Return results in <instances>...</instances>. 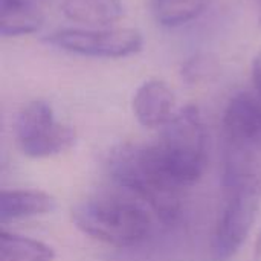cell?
I'll list each match as a JSON object with an SVG mask.
<instances>
[{"label": "cell", "mask_w": 261, "mask_h": 261, "mask_svg": "<svg viewBox=\"0 0 261 261\" xmlns=\"http://www.w3.org/2000/svg\"><path fill=\"white\" fill-rule=\"evenodd\" d=\"M44 17L35 0H0L2 37H20L37 32Z\"/></svg>", "instance_id": "obj_10"}, {"label": "cell", "mask_w": 261, "mask_h": 261, "mask_svg": "<svg viewBox=\"0 0 261 261\" xmlns=\"http://www.w3.org/2000/svg\"><path fill=\"white\" fill-rule=\"evenodd\" d=\"M153 148L162 168L176 185L180 188L194 185L206 165V130L200 110L196 106L177 110L164 125Z\"/></svg>", "instance_id": "obj_2"}, {"label": "cell", "mask_w": 261, "mask_h": 261, "mask_svg": "<svg viewBox=\"0 0 261 261\" xmlns=\"http://www.w3.org/2000/svg\"><path fill=\"white\" fill-rule=\"evenodd\" d=\"M252 83L254 90L261 95V50L252 60Z\"/></svg>", "instance_id": "obj_15"}, {"label": "cell", "mask_w": 261, "mask_h": 261, "mask_svg": "<svg viewBox=\"0 0 261 261\" xmlns=\"http://www.w3.org/2000/svg\"><path fill=\"white\" fill-rule=\"evenodd\" d=\"M225 187L226 202L211 240V257L214 261H228L240 251L260 208L261 180H237L225 184Z\"/></svg>", "instance_id": "obj_4"}, {"label": "cell", "mask_w": 261, "mask_h": 261, "mask_svg": "<svg viewBox=\"0 0 261 261\" xmlns=\"http://www.w3.org/2000/svg\"><path fill=\"white\" fill-rule=\"evenodd\" d=\"M112 179L125 191L145 202L164 222L176 220L180 211V193L162 168L153 145H121L109 159Z\"/></svg>", "instance_id": "obj_1"}, {"label": "cell", "mask_w": 261, "mask_h": 261, "mask_svg": "<svg viewBox=\"0 0 261 261\" xmlns=\"http://www.w3.org/2000/svg\"><path fill=\"white\" fill-rule=\"evenodd\" d=\"M208 0H151V11L158 23L174 28L197 18Z\"/></svg>", "instance_id": "obj_13"}, {"label": "cell", "mask_w": 261, "mask_h": 261, "mask_svg": "<svg viewBox=\"0 0 261 261\" xmlns=\"http://www.w3.org/2000/svg\"><path fill=\"white\" fill-rule=\"evenodd\" d=\"M72 222L83 234L116 248L136 246L151 231V217L142 205L110 197L78 203Z\"/></svg>", "instance_id": "obj_3"}, {"label": "cell", "mask_w": 261, "mask_h": 261, "mask_svg": "<svg viewBox=\"0 0 261 261\" xmlns=\"http://www.w3.org/2000/svg\"><path fill=\"white\" fill-rule=\"evenodd\" d=\"M255 261H261V234L257 243V251H255Z\"/></svg>", "instance_id": "obj_16"}, {"label": "cell", "mask_w": 261, "mask_h": 261, "mask_svg": "<svg viewBox=\"0 0 261 261\" xmlns=\"http://www.w3.org/2000/svg\"><path fill=\"white\" fill-rule=\"evenodd\" d=\"M133 112L138 122L147 128L164 127L176 115V95L161 80L142 83L133 96Z\"/></svg>", "instance_id": "obj_8"}, {"label": "cell", "mask_w": 261, "mask_h": 261, "mask_svg": "<svg viewBox=\"0 0 261 261\" xmlns=\"http://www.w3.org/2000/svg\"><path fill=\"white\" fill-rule=\"evenodd\" d=\"M63 14L76 23L89 26H107L124 15L121 0H63Z\"/></svg>", "instance_id": "obj_11"}, {"label": "cell", "mask_w": 261, "mask_h": 261, "mask_svg": "<svg viewBox=\"0 0 261 261\" xmlns=\"http://www.w3.org/2000/svg\"><path fill=\"white\" fill-rule=\"evenodd\" d=\"M52 46L95 58H124L142 49V34L133 28H66L52 32L47 38Z\"/></svg>", "instance_id": "obj_6"}, {"label": "cell", "mask_w": 261, "mask_h": 261, "mask_svg": "<svg viewBox=\"0 0 261 261\" xmlns=\"http://www.w3.org/2000/svg\"><path fill=\"white\" fill-rule=\"evenodd\" d=\"M211 70V63L206 57L196 55L193 58H188L182 66V78L188 83H199L203 80Z\"/></svg>", "instance_id": "obj_14"}, {"label": "cell", "mask_w": 261, "mask_h": 261, "mask_svg": "<svg viewBox=\"0 0 261 261\" xmlns=\"http://www.w3.org/2000/svg\"><path fill=\"white\" fill-rule=\"evenodd\" d=\"M55 208V199L37 190H3L0 194V220H18L44 216Z\"/></svg>", "instance_id": "obj_9"}, {"label": "cell", "mask_w": 261, "mask_h": 261, "mask_svg": "<svg viewBox=\"0 0 261 261\" xmlns=\"http://www.w3.org/2000/svg\"><path fill=\"white\" fill-rule=\"evenodd\" d=\"M226 153L261 159V95L246 90L234 95L223 113Z\"/></svg>", "instance_id": "obj_7"}, {"label": "cell", "mask_w": 261, "mask_h": 261, "mask_svg": "<svg viewBox=\"0 0 261 261\" xmlns=\"http://www.w3.org/2000/svg\"><path fill=\"white\" fill-rule=\"evenodd\" d=\"M15 138L20 151L32 159L66 153L76 141L75 130L58 122L50 104L43 99L31 101L20 110L15 121Z\"/></svg>", "instance_id": "obj_5"}, {"label": "cell", "mask_w": 261, "mask_h": 261, "mask_svg": "<svg viewBox=\"0 0 261 261\" xmlns=\"http://www.w3.org/2000/svg\"><path fill=\"white\" fill-rule=\"evenodd\" d=\"M258 8H260V20H261V0H258Z\"/></svg>", "instance_id": "obj_17"}, {"label": "cell", "mask_w": 261, "mask_h": 261, "mask_svg": "<svg viewBox=\"0 0 261 261\" xmlns=\"http://www.w3.org/2000/svg\"><path fill=\"white\" fill-rule=\"evenodd\" d=\"M55 251L38 240L2 231L0 261H54Z\"/></svg>", "instance_id": "obj_12"}]
</instances>
